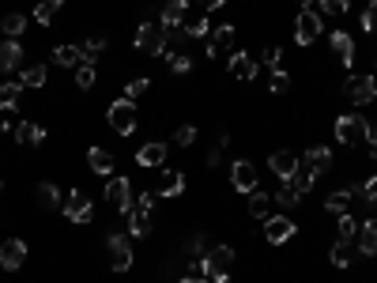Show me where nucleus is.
Instances as JSON below:
<instances>
[{"instance_id":"23","label":"nucleus","mask_w":377,"mask_h":283,"mask_svg":"<svg viewBox=\"0 0 377 283\" xmlns=\"http://www.w3.org/2000/svg\"><path fill=\"white\" fill-rule=\"evenodd\" d=\"M272 204H275V197H268V193H261V189L249 193V215H253V219H268Z\"/></svg>"},{"instance_id":"7","label":"nucleus","mask_w":377,"mask_h":283,"mask_svg":"<svg viewBox=\"0 0 377 283\" xmlns=\"http://www.w3.org/2000/svg\"><path fill=\"white\" fill-rule=\"evenodd\" d=\"M204 53H208V57H219V53H234V23H219L212 35H208Z\"/></svg>"},{"instance_id":"21","label":"nucleus","mask_w":377,"mask_h":283,"mask_svg":"<svg viewBox=\"0 0 377 283\" xmlns=\"http://www.w3.org/2000/svg\"><path fill=\"white\" fill-rule=\"evenodd\" d=\"M38 208H46V212L64 208V197H61V189H57L53 181H42V185H38Z\"/></svg>"},{"instance_id":"30","label":"nucleus","mask_w":377,"mask_h":283,"mask_svg":"<svg viewBox=\"0 0 377 283\" xmlns=\"http://www.w3.org/2000/svg\"><path fill=\"white\" fill-rule=\"evenodd\" d=\"M61 4H64V0H38V4H35V19H38L42 27L53 23V16L61 12Z\"/></svg>"},{"instance_id":"34","label":"nucleus","mask_w":377,"mask_h":283,"mask_svg":"<svg viewBox=\"0 0 377 283\" xmlns=\"http://www.w3.org/2000/svg\"><path fill=\"white\" fill-rule=\"evenodd\" d=\"M102 49H106V38H87L83 46H80V57H83V64H95Z\"/></svg>"},{"instance_id":"25","label":"nucleus","mask_w":377,"mask_h":283,"mask_svg":"<svg viewBox=\"0 0 377 283\" xmlns=\"http://www.w3.org/2000/svg\"><path fill=\"white\" fill-rule=\"evenodd\" d=\"M53 64H57V68H80V64H83L80 46H57V49H53Z\"/></svg>"},{"instance_id":"33","label":"nucleus","mask_w":377,"mask_h":283,"mask_svg":"<svg viewBox=\"0 0 377 283\" xmlns=\"http://www.w3.org/2000/svg\"><path fill=\"white\" fill-rule=\"evenodd\" d=\"M0 27H4V38H19V35H23V30H27V16H19V12H8V16H4V23H0Z\"/></svg>"},{"instance_id":"9","label":"nucleus","mask_w":377,"mask_h":283,"mask_svg":"<svg viewBox=\"0 0 377 283\" xmlns=\"http://www.w3.org/2000/svg\"><path fill=\"white\" fill-rule=\"evenodd\" d=\"M264 238H268L272 246H283L294 238V219H287V215H268L264 219Z\"/></svg>"},{"instance_id":"40","label":"nucleus","mask_w":377,"mask_h":283,"mask_svg":"<svg viewBox=\"0 0 377 283\" xmlns=\"http://www.w3.org/2000/svg\"><path fill=\"white\" fill-rule=\"evenodd\" d=\"M328 257H332V265H336V268H347V265H351V249H347V242H336Z\"/></svg>"},{"instance_id":"35","label":"nucleus","mask_w":377,"mask_h":283,"mask_svg":"<svg viewBox=\"0 0 377 283\" xmlns=\"http://www.w3.org/2000/svg\"><path fill=\"white\" fill-rule=\"evenodd\" d=\"M23 87H46V64H30V68H23Z\"/></svg>"},{"instance_id":"39","label":"nucleus","mask_w":377,"mask_h":283,"mask_svg":"<svg viewBox=\"0 0 377 283\" xmlns=\"http://www.w3.org/2000/svg\"><path fill=\"white\" fill-rule=\"evenodd\" d=\"M340 242H354V234H359V223L351 219V215H340Z\"/></svg>"},{"instance_id":"24","label":"nucleus","mask_w":377,"mask_h":283,"mask_svg":"<svg viewBox=\"0 0 377 283\" xmlns=\"http://www.w3.org/2000/svg\"><path fill=\"white\" fill-rule=\"evenodd\" d=\"M185 193V174L181 170H166V178H162V185H159V197H181Z\"/></svg>"},{"instance_id":"14","label":"nucleus","mask_w":377,"mask_h":283,"mask_svg":"<svg viewBox=\"0 0 377 283\" xmlns=\"http://www.w3.org/2000/svg\"><path fill=\"white\" fill-rule=\"evenodd\" d=\"M268 167H272V174L280 181H291V174L298 170V159L291 155V151H272L268 155Z\"/></svg>"},{"instance_id":"4","label":"nucleus","mask_w":377,"mask_h":283,"mask_svg":"<svg viewBox=\"0 0 377 283\" xmlns=\"http://www.w3.org/2000/svg\"><path fill=\"white\" fill-rule=\"evenodd\" d=\"M343 95L354 102V106H370L377 99V76H351L343 83Z\"/></svg>"},{"instance_id":"51","label":"nucleus","mask_w":377,"mask_h":283,"mask_svg":"<svg viewBox=\"0 0 377 283\" xmlns=\"http://www.w3.org/2000/svg\"><path fill=\"white\" fill-rule=\"evenodd\" d=\"M227 4V0H204V8H208V12H212V8H223Z\"/></svg>"},{"instance_id":"53","label":"nucleus","mask_w":377,"mask_h":283,"mask_svg":"<svg viewBox=\"0 0 377 283\" xmlns=\"http://www.w3.org/2000/svg\"><path fill=\"white\" fill-rule=\"evenodd\" d=\"M298 8H302V12H309V4H313V0H294Z\"/></svg>"},{"instance_id":"8","label":"nucleus","mask_w":377,"mask_h":283,"mask_svg":"<svg viewBox=\"0 0 377 283\" xmlns=\"http://www.w3.org/2000/svg\"><path fill=\"white\" fill-rule=\"evenodd\" d=\"M64 212H68L72 223H91V197L83 189H68L64 197Z\"/></svg>"},{"instance_id":"50","label":"nucleus","mask_w":377,"mask_h":283,"mask_svg":"<svg viewBox=\"0 0 377 283\" xmlns=\"http://www.w3.org/2000/svg\"><path fill=\"white\" fill-rule=\"evenodd\" d=\"M366 144H370V155L377 159V133H370V140H366Z\"/></svg>"},{"instance_id":"15","label":"nucleus","mask_w":377,"mask_h":283,"mask_svg":"<svg viewBox=\"0 0 377 283\" xmlns=\"http://www.w3.org/2000/svg\"><path fill=\"white\" fill-rule=\"evenodd\" d=\"M230 76H234V80H241V83H249L253 76H257V61L249 57V53H230Z\"/></svg>"},{"instance_id":"29","label":"nucleus","mask_w":377,"mask_h":283,"mask_svg":"<svg viewBox=\"0 0 377 283\" xmlns=\"http://www.w3.org/2000/svg\"><path fill=\"white\" fill-rule=\"evenodd\" d=\"M351 189H336V193H332V197L325 200V208L332 212V215H347V208H351Z\"/></svg>"},{"instance_id":"18","label":"nucleus","mask_w":377,"mask_h":283,"mask_svg":"<svg viewBox=\"0 0 377 283\" xmlns=\"http://www.w3.org/2000/svg\"><path fill=\"white\" fill-rule=\"evenodd\" d=\"M128 234H136V238L151 234V212L140 208V204H132V208H128Z\"/></svg>"},{"instance_id":"31","label":"nucleus","mask_w":377,"mask_h":283,"mask_svg":"<svg viewBox=\"0 0 377 283\" xmlns=\"http://www.w3.org/2000/svg\"><path fill=\"white\" fill-rule=\"evenodd\" d=\"M19 91H23V83H0V110H16Z\"/></svg>"},{"instance_id":"45","label":"nucleus","mask_w":377,"mask_h":283,"mask_svg":"<svg viewBox=\"0 0 377 283\" xmlns=\"http://www.w3.org/2000/svg\"><path fill=\"white\" fill-rule=\"evenodd\" d=\"M362 30L370 35V30H377V0H370L366 4V12H362Z\"/></svg>"},{"instance_id":"49","label":"nucleus","mask_w":377,"mask_h":283,"mask_svg":"<svg viewBox=\"0 0 377 283\" xmlns=\"http://www.w3.org/2000/svg\"><path fill=\"white\" fill-rule=\"evenodd\" d=\"M219 159H223V147H212V151H208V167H219Z\"/></svg>"},{"instance_id":"19","label":"nucleus","mask_w":377,"mask_h":283,"mask_svg":"<svg viewBox=\"0 0 377 283\" xmlns=\"http://www.w3.org/2000/svg\"><path fill=\"white\" fill-rule=\"evenodd\" d=\"M185 16H188V0H166L159 23H162V27H181V23H185Z\"/></svg>"},{"instance_id":"43","label":"nucleus","mask_w":377,"mask_h":283,"mask_svg":"<svg viewBox=\"0 0 377 283\" xmlns=\"http://www.w3.org/2000/svg\"><path fill=\"white\" fill-rule=\"evenodd\" d=\"M185 35L188 38H208V35H212V27H208V19L201 16V19H193V23L185 27Z\"/></svg>"},{"instance_id":"22","label":"nucleus","mask_w":377,"mask_h":283,"mask_svg":"<svg viewBox=\"0 0 377 283\" xmlns=\"http://www.w3.org/2000/svg\"><path fill=\"white\" fill-rule=\"evenodd\" d=\"M136 162H140V167H162V162H166V144H159V140L143 144L140 155H136Z\"/></svg>"},{"instance_id":"28","label":"nucleus","mask_w":377,"mask_h":283,"mask_svg":"<svg viewBox=\"0 0 377 283\" xmlns=\"http://www.w3.org/2000/svg\"><path fill=\"white\" fill-rule=\"evenodd\" d=\"M306 162H309V167H313V170L321 174V170H328V167H332V151H328L325 144H309V151H306Z\"/></svg>"},{"instance_id":"38","label":"nucleus","mask_w":377,"mask_h":283,"mask_svg":"<svg viewBox=\"0 0 377 283\" xmlns=\"http://www.w3.org/2000/svg\"><path fill=\"white\" fill-rule=\"evenodd\" d=\"M298 200H302V197H298V193L291 189V181H283V189L275 193V204H280V208H294Z\"/></svg>"},{"instance_id":"27","label":"nucleus","mask_w":377,"mask_h":283,"mask_svg":"<svg viewBox=\"0 0 377 283\" xmlns=\"http://www.w3.org/2000/svg\"><path fill=\"white\" fill-rule=\"evenodd\" d=\"M87 167H91L95 174H114V155L102 147H91L87 151Z\"/></svg>"},{"instance_id":"42","label":"nucleus","mask_w":377,"mask_h":283,"mask_svg":"<svg viewBox=\"0 0 377 283\" xmlns=\"http://www.w3.org/2000/svg\"><path fill=\"white\" fill-rule=\"evenodd\" d=\"M351 0H321V12L325 16H347Z\"/></svg>"},{"instance_id":"41","label":"nucleus","mask_w":377,"mask_h":283,"mask_svg":"<svg viewBox=\"0 0 377 283\" xmlns=\"http://www.w3.org/2000/svg\"><path fill=\"white\" fill-rule=\"evenodd\" d=\"M268 87H272V95H287V91H291V76H287L283 68H275V72H272V83H268Z\"/></svg>"},{"instance_id":"13","label":"nucleus","mask_w":377,"mask_h":283,"mask_svg":"<svg viewBox=\"0 0 377 283\" xmlns=\"http://www.w3.org/2000/svg\"><path fill=\"white\" fill-rule=\"evenodd\" d=\"M23 64V46L19 38H4L0 42V72H16Z\"/></svg>"},{"instance_id":"48","label":"nucleus","mask_w":377,"mask_h":283,"mask_svg":"<svg viewBox=\"0 0 377 283\" xmlns=\"http://www.w3.org/2000/svg\"><path fill=\"white\" fill-rule=\"evenodd\" d=\"M204 246H208V238H204V234H193V242H188V253H193V257H204Z\"/></svg>"},{"instance_id":"5","label":"nucleus","mask_w":377,"mask_h":283,"mask_svg":"<svg viewBox=\"0 0 377 283\" xmlns=\"http://www.w3.org/2000/svg\"><path fill=\"white\" fill-rule=\"evenodd\" d=\"M321 30H325V23H321L317 12H298V19H294V42L298 46H313L321 38Z\"/></svg>"},{"instance_id":"46","label":"nucleus","mask_w":377,"mask_h":283,"mask_svg":"<svg viewBox=\"0 0 377 283\" xmlns=\"http://www.w3.org/2000/svg\"><path fill=\"white\" fill-rule=\"evenodd\" d=\"M261 61H264V64H268V68L275 72V68H280V61H283V49H280V46H268V49L261 53Z\"/></svg>"},{"instance_id":"54","label":"nucleus","mask_w":377,"mask_h":283,"mask_svg":"<svg viewBox=\"0 0 377 283\" xmlns=\"http://www.w3.org/2000/svg\"><path fill=\"white\" fill-rule=\"evenodd\" d=\"M0 133H8V121H4V117H0Z\"/></svg>"},{"instance_id":"44","label":"nucleus","mask_w":377,"mask_h":283,"mask_svg":"<svg viewBox=\"0 0 377 283\" xmlns=\"http://www.w3.org/2000/svg\"><path fill=\"white\" fill-rule=\"evenodd\" d=\"M193 140H196V128H193V125H181V128L174 133V144H177V147H193Z\"/></svg>"},{"instance_id":"32","label":"nucleus","mask_w":377,"mask_h":283,"mask_svg":"<svg viewBox=\"0 0 377 283\" xmlns=\"http://www.w3.org/2000/svg\"><path fill=\"white\" fill-rule=\"evenodd\" d=\"M351 197H362L366 204H377V174H370L362 185H351Z\"/></svg>"},{"instance_id":"26","label":"nucleus","mask_w":377,"mask_h":283,"mask_svg":"<svg viewBox=\"0 0 377 283\" xmlns=\"http://www.w3.org/2000/svg\"><path fill=\"white\" fill-rule=\"evenodd\" d=\"M16 140H19V144H27V147H35V144L46 140V128L35 125V121H23V125H16Z\"/></svg>"},{"instance_id":"17","label":"nucleus","mask_w":377,"mask_h":283,"mask_svg":"<svg viewBox=\"0 0 377 283\" xmlns=\"http://www.w3.org/2000/svg\"><path fill=\"white\" fill-rule=\"evenodd\" d=\"M359 253L362 257H377V219H366V223H359Z\"/></svg>"},{"instance_id":"52","label":"nucleus","mask_w":377,"mask_h":283,"mask_svg":"<svg viewBox=\"0 0 377 283\" xmlns=\"http://www.w3.org/2000/svg\"><path fill=\"white\" fill-rule=\"evenodd\" d=\"M177 283H212V279H201V276H185V279H177Z\"/></svg>"},{"instance_id":"16","label":"nucleus","mask_w":377,"mask_h":283,"mask_svg":"<svg viewBox=\"0 0 377 283\" xmlns=\"http://www.w3.org/2000/svg\"><path fill=\"white\" fill-rule=\"evenodd\" d=\"M332 53L340 57L343 68H351V64H354V38L347 35V30H336V35H332Z\"/></svg>"},{"instance_id":"20","label":"nucleus","mask_w":377,"mask_h":283,"mask_svg":"<svg viewBox=\"0 0 377 283\" xmlns=\"http://www.w3.org/2000/svg\"><path fill=\"white\" fill-rule=\"evenodd\" d=\"M313 181H317V170L309 167V162H306V167H302V162H298V170L291 174V189L298 193V197H306V193L313 189Z\"/></svg>"},{"instance_id":"2","label":"nucleus","mask_w":377,"mask_h":283,"mask_svg":"<svg viewBox=\"0 0 377 283\" xmlns=\"http://www.w3.org/2000/svg\"><path fill=\"white\" fill-rule=\"evenodd\" d=\"M109 128H114V133H121V136H132V133H136V102H132V99H117L114 106H109Z\"/></svg>"},{"instance_id":"6","label":"nucleus","mask_w":377,"mask_h":283,"mask_svg":"<svg viewBox=\"0 0 377 283\" xmlns=\"http://www.w3.org/2000/svg\"><path fill=\"white\" fill-rule=\"evenodd\" d=\"M106 253H109V268L114 272H128L132 268V249L125 234H109L106 238Z\"/></svg>"},{"instance_id":"1","label":"nucleus","mask_w":377,"mask_h":283,"mask_svg":"<svg viewBox=\"0 0 377 283\" xmlns=\"http://www.w3.org/2000/svg\"><path fill=\"white\" fill-rule=\"evenodd\" d=\"M336 140L340 144H347V147H359L370 140V125H366V117L362 114H343L336 117Z\"/></svg>"},{"instance_id":"12","label":"nucleus","mask_w":377,"mask_h":283,"mask_svg":"<svg viewBox=\"0 0 377 283\" xmlns=\"http://www.w3.org/2000/svg\"><path fill=\"white\" fill-rule=\"evenodd\" d=\"M230 181H234L238 193H253V189H257V170H253V162L238 159L234 167H230Z\"/></svg>"},{"instance_id":"47","label":"nucleus","mask_w":377,"mask_h":283,"mask_svg":"<svg viewBox=\"0 0 377 283\" xmlns=\"http://www.w3.org/2000/svg\"><path fill=\"white\" fill-rule=\"evenodd\" d=\"M170 68H174L177 76L193 72V61H188V53H174V57H170Z\"/></svg>"},{"instance_id":"11","label":"nucleus","mask_w":377,"mask_h":283,"mask_svg":"<svg viewBox=\"0 0 377 283\" xmlns=\"http://www.w3.org/2000/svg\"><path fill=\"white\" fill-rule=\"evenodd\" d=\"M23 260H27V242L23 238H8V242L0 246V268L16 272V268H23Z\"/></svg>"},{"instance_id":"36","label":"nucleus","mask_w":377,"mask_h":283,"mask_svg":"<svg viewBox=\"0 0 377 283\" xmlns=\"http://www.w3.org/2000/svg\"><path fill=\"white\" fill-rule=\"evenodd\" d=\"M95 64H80V68H76V87H80V91H91L95 87Z\"/></svg>"},{"instance_id":"37","label":"nucleus","mask_w":377,"mask_h":283,"mask_svg":"<svg viewBox=\"0 0 377 283\" xmlns=\"http://www.w3.org/2000/svg\"><path fill=\"white\" fill-rule=\"evenodd\" d=\"M148 87H151V80H148V76H140V80L125 83V99H132V102H136L140 95H148Z\"/></svg>"},{"instance_id":"10","label":"nucleus","mask_w":377,"mask_h":283,"mask_svg":"<svg viewBox=\"0 0 377 283\" xmlns=\"http://www.w3.org/2000/svg\"><path fill=\"white\" fill-rule=\"evenodd\" d=\"M106 200L114 204L117 212L128 215V208H132V185H128V178H109L106 181Z\"/></svg>"},{"instance_id":"3","label":"nucleus","mask_w":377,"mask_h":283,"mask_svg":"<svg viewBox=\"0 0 377 283\" xmlns=\"http://www.w3.org/2000/svg\"><path fill=\"white\" fill-rule=\"evenodd\" d=\"M136 49L148 53V57H162V49H166V27L162 23H140Z\"/></svg>"}]
</instances>
